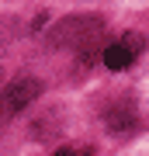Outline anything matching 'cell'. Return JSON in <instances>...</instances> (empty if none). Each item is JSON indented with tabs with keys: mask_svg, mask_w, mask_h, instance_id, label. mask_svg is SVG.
Segmentation results:
<instances>
[{
	"mask_svg": "<svg viewBox=\"0 0 149 156\" xmlns=\"http://www.w3.org/2000/svg\"><path fill=\"white\" fill-rule=\"evenodd\" d=\"M104 122H108L111 132H118V128H132V125H135V108H132V101H128V97H118L115 104L104 111Z\"/></svg>",
	"mask_w": 149,
	"mask_h": 156,
	"instance_id": "3",
	"label": "cell"
},
{
	"mask_svg": "<svg viewBox=\"0 0 149 156\" xmlns=\"http://www.w3.org/2000/svg\"><path fill=\"white\" fill-rule=\"evenodd\" d=\"M38 94H42V80H35V76H17V80H11V83L0 90V125L11 122L17 111H24Z\"/></svg>",
	"mask_w": 149,
	"mask_h": 156,
	"instance_id": "2",
	"label": "cell"
},
{
	"mask_svg": "<svg viewBox=\"0 0 149 156\" xmlns=\"http://www.w3.org/2000/svg\"><path fill=\"white\" fill-rule=\"evenodd\" d=\"M49 38H52V45H59V49H76L80 56L94 59L97 42L104 38V24H101L97 17H66L62 24L52 28Z\"/></svg>",
	"mask_w": 149,
	"mask_h": 156,
	"instance_id": "1",
	"label": "cell"
},
{
	"mask_svg": "<svg viewBox=\"0 0 149 156\" xmlns=\"http://www.w3.org/2000/svg\"><path fill=\"white\" fill-rule=\"evenodd\" d=\"M132 59H135V52H128L122 42H111L108 49H104V66L108 69H128Z\"/></svg>",
	"mask_w": 149,
	"mask_h": 156,
	"instance_id": "4",
	"label": "cell"
},
{
	"mask_svg": "<svg viewBox=\"0 0 149 156\" xmlns=\"http://www.w3.org/2000/svg\"><path fill=\"white\" fill-rule=\"evenodd\" d=\"M0 83H4V73H0Z\"/></svg>",
	"mask_w": 149,
	"mask_h": 156,
	"instance_id": "7",
	"label": "cell"
},
{
	"mask_svg": "<svg viewBox=\"0 0 149 156\" xmlns=\"http://www.w3.org/2000/svg\"><path fill=\"white\" fill-rule=\"evenodd\" d=\"M122 45H125V49H128V52H139V49H142V38H139V35H135V31H128V35H125V38H122Z\"/></svg>",
	"mask_w": 149,
	"mask_h": 156,
	"instance_id": "5",
	"label": "cell"
},
{
	"mask_svg": "<svg viewBox=\"0 0 149 156\" xmlns=\"http://www.w3.org/2000/svg\"><path fill=\"white\" fill-rule=\"evenodd\" d=\"M55 156H90V149H83V146H62Z\"/></svg>",
	"mask_w": 149,
	"mask_h": 156,
	"instance_id": "6",
	"label": "cell"
}]
</instances>
